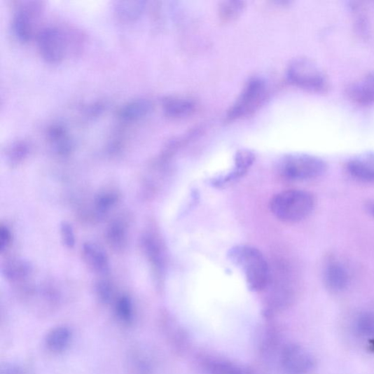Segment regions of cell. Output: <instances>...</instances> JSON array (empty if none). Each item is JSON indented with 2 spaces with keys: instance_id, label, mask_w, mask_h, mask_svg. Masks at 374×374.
Here are the masks:
<instances>
[{
  "instance_id": "obj_1",
  "label": "cell",
  "mask_w": 374,
  "mask_h": 374,
  "mask_svg": "<svg viewBox=\"0 0 374 374\" xmlns=\"http://www.w3.org/2000/svg\"><path fill=\"white\" fill-rule=\"evenodd\" d=\"M229 260L243 272L250 291L262 292L268 288L271 270L262 252L251 246L239 245L231 248Z\"/></svg>"
},
{
  "instance_id": "obj_2",
  "label": "cell",
  "mask_w": 374,
  "mask_h": 374,
  "mask_svg": "<svg viewBox=\"0 0 374 374\" xmlns=\"http://www.w3.org/2000/svg\"><path fill=\"white\" fill-rule=\"evenodd\" d=\"M314 197L302 190H288L275 195L270 202V209L279 220L287 224L301 222L313 212Z\"/></svg>"
},
{
  "instance_id": "obj_3",
  "label": "cell",
  "mask_w": 374,
  "mask_h": 374,
  "mask_svg": "<svg viewBox=\"0 0 374 374\" xmlns=\"http://www.w3.org/2000/svg\"><path fill=\"white\" fill-rule=\"evenodd\" d=\"M278 167L280 176L285 180L305 181L318 179L326 174L327 165L317 156L293 154L285 156Z\"/></svg>"
},
{
  "instance_id": "obj_4",
  "label": "cell",
  "mask_w": 374,
  "mask_h": 374,
  "mask_svg": "<svg viewBox=\"0 0 374 374\" xmlns=\"http://www.w3.org/2000/svg\"><path fill=\"white\" fill-rule=\"evenodd\" d=\"M287 77L300 89L323 92L328 88V81L318 65L307 57L294 59L287 68Z\"/></svg>"
},
{
  "instance_id": "obj_5",
  "label": "cell",
  "mask_w": 374,
  "mask_h": 374,
  "mask_svg": "<svg viewBox=\"0 0 374 374\" xmlns=\"http://www.w3.org/2000/svg\"><path fill=\"white\" fill-rule=\"evenodd\" d=\"M267 92L265 81L261 77L249 80L242 92L228 112L229 121L240 120L256 111L263 103Z\"/></svg>"
},
{
  "instance_id": "obj_6",
  "label": "cell",
  "mask_w": 374,
  "mask_h": 374,
  "mask_svg": "<svg viewBox=\"0 0 374 374\" xmlns=\"http://www.w3.org/2000/svg\"><path fill=\"white\" fill-rule=\"evenodd\" d=\"M279 361L284 374H309L315 367L314 356L297 344H288L283 347Z\"/></svg>"
},
{
  "instance_id": "obj_7",
  "label": "cell",
  "mask_w": 374,
  "mask_h": 374,
  "mask_svg": "<svg viewBox=\"0 0 374 374\" xmlns=\"http://www.w3.org/2000/svg\"><path fill=\"white\" fill-rule=\"evenodd\" d=\"M38 46L43 58L50 63L62 60L65 40L62 32L55 27L42 29L38 36Z\"/></svg>"
},
{
  "instance_id": "obj_8",
  "label": "cell",
  "mask_w": 374,
  "mask_h": 374,
  "mask_svg": "<svg viewBox=\"0 0 374 374\" xmlns=\"http://www.w3.org/2000/svg\"><path fill=\"white\" fill-rule=\"evenodd\" d=\"M141 244L156 277L162 279L166 266V254L160 237L157 233L148 232L142 236Z\"/></svg>"
},
{
  "instance_id": "obj_9",
  "label": "cell",
  "mask_w": 374,
  "mask_h": 374,
  "mask_svg": "<svg viewBox=\"0 0 374 374\" xmlns=\"http://www.w3.org/2000/svg\"><path fill=\"white\" fill-rule=\"evenodd\" d=\"M255 160L254 153L247 149H242L236 153L235 166L226 175L213 179L211 184L216 188H226L242 178L249 171Z\"/></svg>"
},
{
  "instance_id": "obj_10",
  "label": "cell",
  "mask_w": 374,
  "mask_h": 374,
  "mask_svg": "<svg viewBox=\"0 0 374 374\" xmlns=\"http://www.w3.org/2000/svg\"><path fill=\"white\" fill-rule=\"evenodd\" d=\"M40 3H28L22 7L14 15L13 27L17 39L23 42L30 40L32 36V17L40 9Z\"/></svg>"
},
{
  "instance_id": "obj_11",
  "label": "cell",
  "mask_w": 374,
  "mask_h": 374,
  "mask_svg": "<svg viewBox=\"0 0 374 374\" xmlns=\"http://www.w3.org/2000/svg\"><path fill=\"white\" fill-rule=\"evenodd\" d=\"M324 279L330 291L335 293L344 291L349 283L348 270L342 262L331 258L325 267Z\"/></svg>"
},
{
  "instance_id": "obj_12",
  "label": "cell",
  "mask_w": 374,
  "mask_h": 374,
  "mask_svg": "<svg viewBox=\"0 0 374 374\" xmlns=\"http://www.w3.org/2000/svg\"><path fill=\"white\" fill-rule=\"evenodd\" d=\"M347 171L356 181L374 183V153H365L352 158L347 164Z\"/></svg>"
},
{
  "instance_id": "obj_13",
  "label": "cell",
  "mask_w": 374,
  "mask_h": 374,
  "mask_svg": "<svg viewBox=\"0 0 374 374\" xmlns=\"http://www.w3.org/2000/svg\"><path fill=\"white\" fill-rule=\"evenodd\" d=\"M197 109L195 101L186 96H171L163 100V111L172 118H183L193 115Z\"/></svg>"
},
{
  "instance_id": "obj_14",
  "label": "cell",
  "mask_w": 374,
  "mask_h": 374,
  "mask_svg": "<svg viewBox=\"0 0 374 374\" xmlns=\"http://www.w3.org/2000/svg\"><path fill=\"white\" fill-rule=\"evenodd\" d=\"M347 92L356 104L368 105L374 103V73L350 83Z\"/></svg>"
},
{
  "instance_id": "obj_15",
  "label": "cell",
  "mask_w": 374,
  "mask_h": 374,
  "mask_svg": "<svg viewBox=\"0 0 374 374\" xmlns=\"http://www.w3.org/2000/svg\"><path fill=\"white\" fill-rule=\"evenodd\" d=\"M82 257L87 265L98 274L109 270V260L105 251L95 243L88 242L82 247Z\"/></svg>"
},
{
  "instance_id": "obj_16",
  "label": "cell",
  "mask_w": 374,
  "mask_h": 374,
  "mask_svg": "<svg viewBox=\"0 0 374 374\" xmlns=\"http://www.w3.org/2000/svg\"><path fill=\"white\" fill-rule=\"evenodd\" d=\"M33 271L32 265L24 259H12L2 267V274L6 279L12 283L27 280Z\"/></svg>"
},
{
  "instance_id": "obj_17",
  "label": "cell",
  "mask_w": 374,
  "mask_h": 374,
  "mask_svg": "<svg viewBox=\"0 0 374 374\" xmlns=\"http://www.w3.org/2000/svg\"><path fill=\"white\" fill-rule=\"evenodd\" d=\"M152 104L146 99H134L125 105L118 116L125 122H133L144 118L151 111Z\"/></svg>"
},
{
  "instance_id": "obj_18",
  "label": "cell",
  "mask_w": 374,
  "mask_h": 374,
  "mask_svg": "<svg viewBox=\"0 0 374 374\" xmlns=\"http://www.w3.org/2000/svg\"><path fill=\"white\" fill-rule=\"evenodd\" d=\"M106 239L109 246L116 251L125 249L127 241V226L124 221L115 219L106 230Z\"/></svg>"
},
{
  "instance_id": "obj_19",
  "label": "cell",
  "mask_w": 374,
  "mask_h": 374,
  "mask_svg": "<svg viewBox=\"0 0 374 374\" xmlns=\"http://www.w3.org/2000/svg\"><path fill=\"white\" fill-rule=\"evenodd\" d=\"M245 8L246 3L244 1H239V0L223 1L219 6V18L223 23L232 22L239 18Z\"/></svg>"
},
{
  "instance_id": "obj_20",
  "label": "cell",
  "mask_w": 374,
  "mask_h": 374,
  "mask_svg": "<svg viewBox=\"0 0 374 374\" xmlns=\"http://www.w3.org/2000/svg\"><path fill=\"white\" fill-rule=\"evenodd\" d=\"M143 1H121L116 3L115 13L118 19L130 22L137 19L144 9Z\"/></svg>"
},
{
  "instance_id": "obj_21",
  "label": "cell",
  "mask_w": 374,
  "mask_h": 374,
  "mask_svg": "<svg viewBox=\"0 0 374 374\" xmlns=\"http://www.w3.org/2000/svg\"><path fill=\"white\" fill-rule=\"evenodd\" d=\"M202 364L209 374H234L240 366L225 359L212 356L204 359Z\"/></svg>"
},
{
  "instance_id": "obj_22",
  "label": "cell",
  "mask_w": 374,
  "mask_h": 374,
  "mask_svg": "<svg viewBox=\"0 0 374 374\" xmlns=\"http://www.w3.org/2000/svg\"><path fill=\"white\" fill-rule=\"evenodd\" d=\"M354 329L362 337L374 338V313L361 314L354 321Z\"/></svg>"
},
{
  "instance_id": "obj_23",
  "label": "cell",
  "mask_w": 374,
  "mask_h": 374,
  "mask_svg": "<svg viewBox=\"0 0 374 374\" xmlns=\"http://www.w3.org/2000/svg\"><path fill=\"white\" fill-rule=\"evenodd\" d=\"M118 200V195L116 192H103L96 196L95 207L99 213H105L115 205Z\"/></svg>"
},
{
  "instance_id": "obj_24",
  "label": "cell",
  "mask_w": 374,
  "mask_h": 374,
  "mask_svg": "<svg viewBox=\"0 0 374 374\" xmlns=\"http://www.w3.org/2000/svg\"><path fill=\"white\" fill-rule=\"evenodd\" d=\"M29 154V146L25 142L15 144L9 150L8 161L11 167H16L22 163Z\"/></svg>"
},
{
  "instance_id": "obj_25",
  "label": "cell",
  "mask_w": 374,
  "mask_h": 374,
  "mask_svg": "<svg viewBox=\"0 0 374 374\" xmlns=\"http://www.w3.org/2000/svg\"><path fill=\"white\" fill-rule=\"evenodd\" d=\"M68 338H69V333L66 329H57L49 335L48 344L53 349L60 350L68 342Z\"/></svg>"
},
{
  "instance_id": "obj_26",
  "label": "cell",
  "mask_w": 374,
  "mask_h": 374,
  "mask_svg": "<svg viewBox=\"0 0 374 374\" xmlns=\"http://www.w3.org/2000/svg\"><path fill=\"white\" fill-rule=\"evenodd\" d=\"M60 235L62 243L69 249L74 247L76 237L73 226L67 222H62L60 225Z\"/></svg>"
},
{
  "instance_id": "obj_27",
  "label": "cell",
  "mask_w": 374,
  "mask_h": 374,
  "mask_svg": "<svg viewBox=\"0 0 374 374\" xmlns=\"http://www.w3.org/2000/svg\"><path fill=\"white\" fill-rule=\"evenodd\" d=\"M95 291L101 300L108 301L113 295V287L111 283L105 279H99L95 283Z\"/></svg>"
},
{
  "instance_id": "obj_28",
  "label": "cell",
  "mask_w": 374,
  "mask_h": 374,
  "mask_svg": "<svg viewBox=\"0 0 374 374\" xmlns=\"http://www.w3.org/2000/svg\"><path fill=\"white\" fill-rule=\"evenodd\" d=\"M13 235L11 230L6 226L0 227V252L5 253L11 247Z\"/></svg>"
},
{
  "instance_id": "obj_29",
  "label": "cell",
  "mask_w": 374,
  "mask_h": 374,
  "mask_svg": "<svg viewBox=\"0 0 374 374\" xmlns=\"http://www.w3.org/2000/svg\"><path fill=\"white\" fill-rule=\"evenodd\" d=\"M116 310L118 315L123 319H128L132 313V304L130 300L127 297H122L117 302Z\"/></svg>"
},
{
  "instance_id": "obj_30",
  "label": "cell",
  "mask_w": 374,
  "mask_h": 374,
  "mask_svg": "<svg viewBox=\"0 0 374 374\" xmlns=\"http://www.w3.org/2000/svg\"><path fill=\"white\" fill-rule=\"evenodd\" d=\"M234 374H264L262 371L250 367L239 366Z\"/></svg>"
},
{
  "instance_id": "obj_31",
  "label": "cell",
  "mask_w": 374,
  "mask_h": 374,
  "mask_svg": "<svg viewBox=\"0 0 374 374\" xmlns=\"http://www.w3.org/2000/svg\"><path fill=\"white\" fill-rule=\"evenodd\" d=\"M366 212L374 218V200H368L365 204Z\"/></svg>"
}]
</instances>
